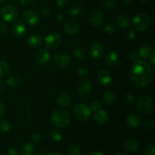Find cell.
<instances>
[{"mask_svg": "<svg viewBox=\"0 0 155 155\" xmlns=\"http://www.w3.org/2000/svg\"><path fill=\"white\" fill-rule=\"evenodd\" d=\"M89 53L92 58L95 60H99L104 54V48L100 44L93 43L89 48Z\"/></svg>", "mask_w": 155, "mask_h": 155, "instance_id": "obj_14", "label": "cell"}, {"mask_svg": "<svg viewBox=\"0 0 155 155\" xmlns=\"http://www.w3.org/2000/svg\"><path fill=\"white\" fill-rule=\"evenodd\" d=\"M124 101H126V103H132L133 101H134V98L132 95H127L125 97H124Z\"/></svg>", "mask_w": 155, "mask_h": 155, "instance_id": "obj_45", "label": "cell"}, {"mask_svg": "<svg viewBox=\"0 0 155 155\" xmlns=\"http://www.w3.org/2000/svg\"><path fill=\"white\" fill-rule=\"evenodd\" d=\"M139 143L133 139H127L124 143V148L128 153H134L139 149Z\"/></svg>", "mask_w": 155, "mask_h": 155, "instance_id": "obj_21", "label": "cell"}, {"mask_svg": "<svg viewBox=\"0 0 155 155\" xmlns=\"http://www.w3.org/2000/svg\"><path fill=\"white\" fill-rule=\"evenodd\" d=\"M22 21L29 25H35L38 23L39 17L33 10H26L22 14Z\"/></svg>", "mask_w": 155, "mask_h": 155, "instance_id": "obj_11", "label": "cell"}, {"mask_svg": "<svg viewBox=\"0 0 155 155\" xmlns=\"http://www.w3.org/2000/svg\"><path fill=\"white\" fill-rule=\"evenodd\" d=\"M49 155H63L60 152H57V151H54V152H52L51 154H50Z\"/></svg>", "mask_w": 155, "mask_h": 155, "instance_id": "obj_54", "label": "cell"}, {"mask_svg": "<svg viewBox=\"0 0 155 155\" xmlns=\"http://www.w3.org/2000/svg\"><path fill=\"white\" fill-rule=\"evenodd\" d=\"M144 127L145 128H146L147 130H152L154 129V122L152 120H147L144 122Z\"/></svg>", "mask_w": 155, "mask_h": 155, "instance_id": "obj_41", "label": "cell"}, {"mask_svg": "<svg viewBox=\"0 0 155 155\" xmlns=\"http://www.w3.org/2000/svg\"><path fill=\"white\" fill-rule=\"evenodd\" d=\"M122 2L124 5H129L133 3V0H122Z\"/></svg>", "mask_w": 155, "mask_h": 155, "instance_id": "obj_51", "label": "cell"}, {"mask_svg": "<svg viewBox=\"0 0 155 155\" xmlns=\"http://www.w3.org/2000/svg\"><path fill=\"white\" fill-rule=\"evenodd\" d=\"M7 31V26L5 23H1L0 24V34L5 33Z\"/></svg>", "mask_w": 155, "mask_h": 155, "instance_id": "obj_48", "label": "cell"}, {"mask_svg": "<svg viewBox=\"0 0 155 155\" xmlns=\"http://www.w3.org/2000/svg\"><path fill=\"white\" fill-rule=\"evenodd\" d=\"M34 2V0H21V3L24 6H30Z\"/></svg>", "mask_w": 155, "mask_h": 155, "instance_id": "obj_47", "label": "cell"}, {"mask_svg": "<svg viewBox=\"0 0 155 155\" xmlns=\"http://www.w3.org/2000/svg\"><path fill=\"white\" fill-rule=\"evenodd\" d=\"M141 2H149L150 0H140Z\"/></svg>", "mask_w": 155, "mask_h": 155, "instance_id": "obj_56", "label": "cell"}, {"mask_svg": "<svg viewBox=\"0 0 155 155\" xmlns=\"http://www.w3.org/2000/svg\"><path fill=\"white\" fill-rule=\"evenodd\" d=\"M151 25V18L149 15L144 12L137 14L133 19V26L138 31L147 30Z\"/></svg>", "mask_w": 155, "mask_h": 155, "instance_id": "obj_4", "label": "cell"}, {"mask_svg": "<svg viewBox=\"0 0 155 155\" xmlns=\"http://www.w3.org/2000/svg\"><path fill=\"white\" fill-rule=\"evenodd\" d=\"M18 150L16 145H12L8 148V155H18Z\"/></svg>", "mask_w": 155, "mask_h": 155, "instance_id": "obj_38", "label": "cell"}, {"mask_svg": "<svg viewBox=\"0 0 155 155\" xmlns=\"http://www.w3.org/2000/svg\"><path fill=\"white\" fill-rule=\"evenodd\" d=\"M21 152H22V155H35L36 148L33 144L27 143L24 145Z\"/></svg>", "mask_w": 155, "mask_h": 155, "instance_id": "obj_27", "label": "cell"}, {"mask_svg": "<svg viewBox=\"0 0 155 155\" xmlns=\"http://www.w3.org/2000/svg\"><path fill=\"white\" fill-rule=\"evenodd\" d=\"M148 58H149V60H150V62H151V65H154V64H155V52L154 51H152V53L150 54V56Z\"/></svg>", "mask_w": 155, "mask_h": 155, "instance_id": "obj_50", "label": "cell"}, {"mask_svg": "<svg viewBox=\"0 0 155 155\" xmlns=\"http://www.w3.org/2000/svg\"><path fill=\"white\" fill-rule=\"evenodd\" d=\"M50 14H51V10H50L48 8H45L42 9V15L43 17H45V18H46V17H48L50 15Z\"/></svg>", "mask_w": 155, "mask_h": 155, "instance_id": "obj_43", "label": "cell"}, {"mask_svg": "<svg viewBox=\"0 0 155 155\" xmlns=\"http://www.w3.org/2000/svg\"><path fill=\"white\" fill-rule=\"evenodd\" d=\"M41 139H42V136H41V134L39 133L34 132V133H32L31 139L34 142H39V141H41Z\"/></svg>", "mask_w": 155, "mask_h": 155, "instance_id": "obj_40", "label": "cell"}, {"mask_svg": "<svg viewBox=\"0 0 155 155\" xmlns=\"http://www.w3.org/2000/svg\"><path fill=\"white\" fill-rule=\"evenodd\" d=\"M136 107L138 111L142 114H150L154 109V102L151 97L141 95L136 100Z\"/></svg>", "mask_w": 155, "mask_h": 155, "instance_id": "obj_3", "label": "cell"}, {"mask_svg": "<svg viewBox=\"0 0 155 155\" xmlns=\"http://www.w3.org/2000/svg\"><path fill=\"white\" fill-rule=\"evenodd\" d=\"M73 54H74V55L76 58H84L86 55V54H87V50H86V48L85 47L78 46L74 48V51H73Z\"/></svg>", "mask_w": 155, "mask_h": 155, "instance_id": "obj_29", "label": "cell"}, {"mask_svg": "<svg viewBox=\"0 0 155 155\" xmlns=\"http://www.w3.org/2000/svg\"><path fill=\"white\" fill-rule=\"evenodd\" d=\"M92 83L89 80H83L79 83L78 92L83 95H86L92 91Z\"/></svg>", "mask_w": 155, "mask_h": 155, "instance_id": "obj_19", "label": "cell"}, {"mask_svg": "<svg viewBox=\"0 0 155 155\" xmlns=\"http://www.w3.org/2000/svg\"><path fill=\"white\" fill-rule=\"evenodd\" d=\"M5 0H0V4H1V3H2Z\"/></svg>", "mask_w": 155, "mask_h": 155, "instance_id": "obj_57", "label": "cell"}, {"mask_svg": "<svg viewBox=\"0 0 155 155\" xmlns=\"http://www.w3.org/2000/svg\"><path fill=\"white\" fill-rule=\"evenodd\" d=\"M130 80L135 86L146 87L153 80V70L151 65L143 60H137L133 63L130 70Z\"/></svg>", "mask_w": 155, "mask_h": 155, "instance_id": "obj_1", "label": "cell"}, {"mask_svg": "<svg viewBox=\"0 0 155 155\" xmlns=\"http://www.w3.org/2000/svg\"><path fill=\"white\" fill-rule=\"evenodd\" d=\"M98 81L103 86H107L112 83V76L109 71L107 70H101L98 73Z\"/></svg>", "mask_w": 155, "mask_h": 155, "instance_id": "obj_15", "label": "cell"}, {"mask_svg": "<svg viewBox=\"0 0 155 155\" xmlns=\"http://www.w3.org/2000/svg\"><path fill=\"white\" fill-rule=\"evenodd\" d=\"M70 12L73 15H78L82 12V7L80 5H75L71 8Z\"/></svg>", "mask_w": 155, "mask_h": 155, "instance_id": "obj_36", "label": "cell"}, {"mask_svg": "<svg viewBox=\"0 0 155 155\" xmlns=\"http://www.w3.org/2000/svg\"><path fill=\"white\" fill-rule=\"evenodd\" d=\"M115 155H123V154H115Z\"/></svg>", "mask_w": 155, "mask_h": 155, "instance_id": "obj_58", "label": "cell"}, {"mask_svg": "<svg viewBox=\"0 0 155 155\" xmlns=\"http://www.w3.org/2000/svg\"><path fill=\"white\" fill-rule=\"evenodd\" d=\"M18 15V9L13 5L8 4L2 7L1 11V16L5 22H13L16 20Z\"/></svg>", "mask_w": 155, "mask_h": 155, "instance_id": "obj_6", "label": "cell"}, {"mask_svg": "<svg viewBox=\"0 0 155 155\" xmlns=\"http://www.w3.org/2000/svg\"><path fill=\"white\" fill-rule=\"evenodd\" d=\"M5 86H4V83H3L2 81H0V92H2L3 89H4Z\"/></svg>", "mask_w": 155, "mask_h": 155, "instance_id": "obj_52", "label": "cell"}, {"mask_svg": "<svg viewBox=\"0 0 155 155\" xmlns=\"http://www.w3.org/2000/svg\"><path fill=\"white\" fill-rule=\"evenodd\" d=\"M103 99L104 102L109 106L114 105L117 101V97L116 93L112 90H107L103 94Z\"/></svg>", "mask_w": 155, "mask_h": 155, "instance_id": "obj_22", "label": "cell"}, {"mask_svg": "<svg viewBox=\"0 0 155 155\" xmlns=\"http://www.w3.org/2000/svg\"><path fill=\"white\" fill-rule=\"evenodd\" d=\"M51 122L56 128H64L71 122V115L64 109H57L51 114Z\"/></svg>", "mask_w": 155, "mask_h": 155, "instance_id": "obj_2", "label": "cell"}, {"mask_svg": "<svg viewBox=\"0 0 155 155\" xmlns=\"http://www.w3.org/2000/svg\"><path fill=\"white\" fill-rule=\"evenodd\" d=\"M42 42V39L39 35L34 34L32 35L29 37L27 40V44L30 48H37L40 46V45Z\"/></svg>", "mask_w": 155, "mask_h": 155, "instance_id": "obj_24", "label": "cell"}, {"mask_svg": "<svg viewBox=\"0 0 155 155\" xmlns=\"http://www.w3.org/2000/svg\"><path fill=\"white\" fill-rule=\"evenodd\" d=\"M94 120L100 125H104L109 120V114L107 111L104 110H101L95 112L94 115Z\"/></svg>", "mask_w": 155, "mask_h": 155, "instance_id": "obj_18", "label": "cell"}, {"mask_svg": "<svg viewBox=\"0 0 155 155\" xmlns=\"http://www.w3.org/2000/svg\"><path fill=\"white\" fill-rule=\"evenodd\" d=\"M120 61V56L117 52L111 51L107 53L105 56V62L110 67L116 66Z\"/></svg>", "mask_w": 155, "mask_h": 155, "instance_id": "obj_23", "label": "cell"}, {"mask_svg": "<svg viewBox=\"0 0 155 155\" xmlns=\"http://www.w3.org/2000/svg\"><path fill=\"white\" fill-rule=\"evenodd\" d=\"M136 37V33L134 31L131 30V31H129L127 34V38L129 40H133L134 38Z\"/></svg>", "mask_w": 155, "mask_h": 155, "instance_id": "obj_44", "label": "cell"}, {"mask_svg": "<svg viewBox=\"0 0 155 155\" xmlns=\"http://www.w3.org/2000/svg\"><path fill=\"white\" fill-rule=\"evenodd\" d=\"M11 129V124L8 120L4 119L0 120V132L8 133Z\"/></svg>", "mask_w": 155, "mask_h": 155, "instance_id": "obj_31", "label": "cell"}, {"mask_svg": "<svg viewBox=\"0 0 155 155\" xmlns=\"http://www.w3.org/2000/svg\"><path fill=\"white\" fill-rule=\"evenodd\" d=\"M104 15L99 9H94L89 16V21L94 27H99L104 22Z\"/></svg>", "mask_w": 155, "mask_h": 155, "instance_id": "obj_10", "label": "cell"}, {"mask_svg": "<svg viewBox=\"0 0 155 155\" xmlns=\"http://www.w3.org/2000/svg\"><path fill=\"white\" fill-rule=\"evenodd\" d=\"M101 103L98 101H93L90 103L89 105V108H90L91 111L96 112L101 109Z\"/></svg>", "mask_w": 155, "mask_h": 155, "instance_id": "obj_35", "label": "cell"}, {"mask_svg": "<svg viewBox=\"0 0 155 155\" xmlns=\"http://www.w3.org/2000/svg\"><path fill=\"white\" fill-rule=\"evenodd\" d=\"M5 112V104L0 101V117L4 115Z\"/></svg>", "mask_w": 155, "mask_h": 155, "instance_id": "obj_49", "label": "cell"}, {"mask_svg": "<svg viewBox=\"0 0 155 155\" xmlns=\"http://www.w3.org/2000/svg\"><path fill=\"white\" fill-rule=\"evenodd\" d=\"M72 98L68 92H62L57 97V104L60 107H66L71 105Z\"/></svg>", "mask_w": 155, "mask_h": 155, "instance_id": "obj_17", "label": "cell"}, {"mask_svg": "<svg viewBox=\"0 0 155 155\" xmlns=\"http://www.w3.org/2000/svg\"><path fill=\"white\" fill-rule=\"evenodd\" d=\"M51 138L53 142H55V143H58V142H60L61 141L62 135L59 131L54 130V131H53L51 133Z\"/></svg>", "mask_w": 155, "mask_h": 155, "instance_id": "obj_33", "label": "cell"}, {"mask_svg": "<svg viewBox=\"0 0 155 155\" xmlns=\"http://www.w3.org/2000/svg\"><path fill=\"white\" fill-rule=\"evenodd\" d=\"M128 58L130 59V61L134 62L136 61L139 60V54H138L137 51H130L128 54Z\"/></svg>", "mask_w": 155, "mask_h": 155, "instance_id": "obj_39", "label": "cell"}, {"mask_svg": "<svg viewBox=\"0 0 155 155\" xmlns=\"http://www.w3.org/2000/svg\"><path fill=\"white\" fill-rule=\"evenodd\" d=\"M10 72V67L8 64L3 60H0V78L7 77Z\"/></svg>", "mask_w": 155, "mask_h": 155, "instance_id": "obj_26", "label": "cell"}, {"mask_svg": "<svg viewBox=\"0 0 155 155\" xmlns=\"http://www.w3.org/2000/svg\"><path fill=\"white\" fill-rule=\"evenodd\" d=\"M154 51L153 47L149 44H145V45H141L138 48L137 53L139 54V57L142 58H148L150 54Z\"/></svg>", "mask_w": 155, "mask_h": 155, "instance_id": "obj_20", "label": "cell"}, {"mask_svg": "<svg viewBox=\"0 0 155 155\" xmlns=\"http://www.w3.org/2000/svg\"><path fill=\"white\" fill-rule=\"evenodd\" d=\"M117 25L122 29L127 28L130 25V19H129L128 17L124 15H119L117 17Z\"/></svg>", "mask_w": 155, "mask_h": 155, "instance_id": "obj_25", "label": "cell"}, {"mask_svg": "<svg viewBox=\"0 0 155 155\" xmlns=\"http://www.w3.org/2000/svg\"><path fill=\"white\" fill-rule=\"evenodd\" d=\"M104 31L106 32L108 34L111 35L116 32V27L113 24H110V23H107L104 25Z\"/></svg>", "mask_w": 155, "mask_h": 155, "instance_id": "obj_34", "label": "cell"}, {"mask_svg": "<svg viewBox=\"0 0 155 155\" xmlns=\"http://www.w3.org/2000/svg\"><path fill=\"white\" fill-rule=\"evenodd\" d=\"M78 74L81 76H86L89 74V71L84 68H81L78 70Z\"/></svg>", "mask_w": 155, "mask_h": 155, "instance_id": "obj_46", "label": "cell"}, {"mask_svg": "<svg viewBox=\"0 0 155 155\" xmlns=\"http://www.w3.org/2000/svg\"><path fill=\"white\" fill-rule=\"evenodd\" d=\"M126 124L130 128H137L141 124V117L136 113H130L126 117Z\"/></svg>", "mask_w": 155, "mask_h": 155, "instance_id": "obj_13", "label": "cell"}, {"mask_svg": "<svg viewBox=\"0 0 155 155\" xmlns=\"http://www.w3.org/2000/svg\"><path fill=\"white\" fill-rule=\"evenodd\" d=\"M64 18V15H62L61 13H59L58 15H57V19L58 20H62Z\"/></svg>", "mask_w": 155, "mask_h": 155, "instance_id": "obj_53", "label": "cell"}, {"mask_svg": "<svg viewBox=\"0 0 155 155\" xmlns=\"http://www.w3.org/2000/svg\"><path fill=\"white\" fill-rule=\"evenodd\" d=\"M102 4L104 8L109 11H113L117 8L116 0H103Z\"/></svg>", "mask_w": 155, "mask_h": 155, "instance_id": "obj_30", "label": "cell"}, {"mask_svg": "<svg viewBox=\"0 0 155 155\" xmlns=\"http://www.w3.org/2000/svg\"><path fill=\"white\" fill-rule=\"evenodd\" d=\"M145 155H155V147L154 145H149L145 148Z\"/></svg>", "mask_w": 155, "mask_h": 155, "instance_id": "obj_37", "label": "cell"}, {"mask_svg": "<svg viewBox=\"0 0 155 155\" xmlns=\"http://www.w3.org/2000/svg\"><path fill=\"white\" fill-rule=\"evenodd\" d=\"M92 155H104L101 152H99V151H96V152L94 153Z\"/></svg>", "mask_w": 155, "mask_h": 155, "instance_id": "obj_55", "label": "cell"}, {"mask_svg": "<svg viewBox=\"0 0 155 155\" xmlns=\"http://www.w3.org/2000/svg\"><path fill=\"white\" fill-rule=\"evenodd\" d=\"M56 5L58 7L63 8L68 5V1L67 0H57L56 1Z\"/></svg>", "mask_w": 155, "mask_h": 155, "instance_id": "obj_42", "label": "cell"}, {"mask_svg": "<svg viewBox=\"0 0 155 155\" xmlns=\"http://www.w3.org/2000/svg\"><path fill=\"white\" fill-rule=\"evenodd\" d=\"M50 58H51V55H50L48 50L46 48H39L35 52L34 59L38 64H46L50 61Z\"/></svg>", "mask_w": 155, "mask_h": 155, "instance_id": "obj_7", "label": "cell"}, {"mask_svg": "<svg viewBox=\"0 0 155 155\" xmlns=\"http://www.w3.org/2000/svg\"><path fill=\"white\" fill-rule=\"evenodd\" d=\"M6 83L8 86L11 88H15L18 87L21 83V80L16 76H11L6 80Z\"/></svg>", "mask_w": 155, "mask_h": 155, "instance_id": "obj_28", "label": "cell"}, {"mask_svg": "<svg viewBox=\"0 0 155 155\" xmlns=\"http://www.w3.org/2000/svg\"><path fill=\"white\" fill-rule=\"evenodd\" d=\"M61 42V37L60 35L55 32L50 33L46 36L45 39V45L48 48H56L60 45Z\"/></svg>", "mask_w": 155, "mask_h": 155, "instance_id": "obj_8", "label": "cell"}, {"mask_svg": "<svg viewBox=\"0 0 155 155\" xmlns=\"http://www.w3.org/2000/svg\"><path fill=\"white\" fill-rule=\"evenodd\" d=\"M68 155H81V151L77 145H70L68 148Z\"/></svg>", "mask_w": 155, "mask_h": 155, "instance_id": "obj_32", "label": "cell"}, {"mask_svg": "<svg viewBox=\"0 0 155 155\" xmlns=\"http://www.w3.org/2000/svg\"><path fill=\"white\" fill-rule=\"evenodd\" d=\"M74 117L77 120L81 122H85L88 120L91 115V110L89 106L86 104H77L73 109Z\"/></svg>", "mask_w": 155, "mask_h": 155, "instance_id": "obj_5", "label": "cell"}, {"mask_svg": "<svg viewBox=\"0 0 155 155\" xmlns=\"http://www.w3.org/2000/svg\"><path fill=\"white\" fill-rule=\"evenodd\" d=\"M80 30V25L78 21L74 18H68L64 23V30L69 36H74Z\"/></svg>", "mask_w": 155, "mask_h": 155, "instance_id": "obj_9", "label": "cell"}, {"mask_svg": "<svg viewBox=\"0 0 155 155\" xmlns=\"http://www.w3.org/2000/svg\"><path fill=\"white\" fill-rule=\"evenodd\" d=\"M12 32L16 37H22L27 33L26 27L21 21H17L12 27Z\"/></svg>", "mask_w": 155, "mask_h": 155, "instance_id": "obj_16", "label": "cell"}, {"mask_svg": "<svg viewBox=\"0 0 155 155\" xmlns=\"http://www.w3.org/2000/svg\"><path fill=\"white\" fill-rule=\"evenodd\" d=\"M54 62L58 67L66 68L69 65L70 62H71V58L67 53L58 52L54 54Z\"/></svg>", "mask_w": 155, "mask_h": 155, "instance_id": "obj_12", "label": "cell"}]
</instances>
